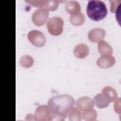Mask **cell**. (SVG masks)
I'll list each match as a JSON object with an SVG mask.
<instances>
[{
	"instance_id": "3",
	"label": "cell",
	"mask_w": 121,
	"mask_h": 121,
	"mask_svg": "<svg viewBox=\"0 0 121 121\" xmlns=\"http://www.w3.org/2000/svg\"><path fill=\"white\" fill-rule=\"evenodd\" d=\"M63 20L60 17H53L49 19L46 26L50 34L53 35H60L63 30Z\"/></svg>"
},
{
	"instance_id": "15",
	"label": "cell",
	"mask_w": 121,
	"mask_h": 121,
	"mask_svg": "<svg viewBox=\"0 0 121 121\" xmlns=\"http://www.w3.org/2000/svg\"><path fill=\"white\" fill-rule=\"evenodd\" d=\"M97 116V112L93 108L85 109L82 113V117L86 121H95L96 119Z\"/></svg>"
},
{
	"instance_id": "9",
	"label": "cell",
	"mask_w": 121,
	"mask_h": 121,
	"mask_svg": "<svg viewBox=\"0 0 121 121\" xmlns=\"http://www.w3.org/2000/svg\"><path fill=\"white\" fill-rule=\"evenodd\" d=\"M77 107L80 111L85 109L93 108L95 105L94 100L90 97L84 96L78 98L76 101Z\"/></svg>"
},
{
	"instance_id": "21",
	"label": "cell",
	"mask_w": 121,
	"mask_h": 121,
	"mask_svg": "<svg viewBox=\"0 0 121 121\" xmlns=\"http://www.w3.org/2000/svg\"><path fill=\"white\" fill-rule=\"evenodd\" d=\"M26 2L32 5L40 8H43V7L45 5L46 0H25Z\"/></svg>"
},
{
	"instance_id": "7",
	"label": "cell",
	"mask_w": 121,
	"mask_h": 121,
	"mask_svg": "<svg viewBox=\"0 0 121 121\" xmlns=\"http://www.w3.org/2000/svg\"><path fill=\"white\" fill-rule=\"evenodd\" d=\"M105 35V30L101 28H95L91 30L88 33V39L92 42L97 43L101 40H102Z\"/></svg>"
},
{
	"instance_id": "12",
	"label": "cell",
	"mask_w": 121,
	"mask_h": 121,
	"mask_svg": "<svg viewBox=\"0 0 121 121\" xmlns=\"http://www.w3.org/2000/svg\"><path fill=\"white\" fill-rule=\"evenodd\" d=\"M95 104L99 108H104L107 107L110 102L102 93H99L94 97Z\"/></svg>"
},
{
	"instance_id": "2",
	"label": "cell",
	"mask_w": 121,
	"mask_h": 121,
	"mask_svg": "<svg viewBox=\"0 0 121 121\" xmlns=\"http://www.w3.org/2000/svg\"><path fill=\"white\" fill-rule=\"evenodd\" d=\"M86 10L88 17L95 21L104 19L107 14V9L105 4L99 0H89Z\"/></svg>"
},
{
	"instance_id": "6",
	"label": "cell",
	"mask_w": 121,
	"mask_h": 121,
	"mask_svg": "<svg viewBox=\"0 0 121 121\" xmlns=\"http://www.w3.org/2000/svg\"><path fill=\"white\" fill-rule=\"evenodd\" d=\"M52 115L51 110L48 105H40L35 109V121H49Z\"/></svg>"
},
{
	"instance_id": "13",
	"label": "cell",
	"mask_w": 121,
	"mask_h": 121,
	"mask_svg": "<svg viewBox=\"0 0 121 121\" xmlns=\"http://www.w3.org/2000/svg\"><path fill=\"white\" fill-rule=\"evenodd\" d=\"M65 9L69 14L74 15L80 12L81 8L80 5L78 1L76 0H69L66 3Z\"/></svg>"
},
{
	"instance_id": "5",
	"label": "cell",
	"mask_w": 121,
	"mask_h": 121,
	"mask_svg": "<svg viewBox=\"0 0 121 121\" xmlns=\"http://www.w3.org/2000/svg\"><path fill=\"white\" fill-rule=\"evenodd\" d=\"M27 38L34 45L37 47L43 46L46 42L44 34L37 30H32L27 34Z\"/></svg>"
},
{
	"instance_id": "17",
	"label": "cell",
	"mask_w": 121,
	"mask_h": 121,
	"mask_svg": "<svg viewBox=\"0 0 121 121\" xmlns=\"http://www.w3.org/2000/svg\"><path fill=\"white\" fill-rule=\"evenodd\" d=\"M68 117L71 121H81L82 113L81 111L77 107H73L68 113Z\"/></svg>"
},
{
	"instance_id": "8",
	"label": "cell",
	"mask_w": 121,
	"mask_h": 121,
	"mask_svg": "<svg viewBox=\"0 0 121 121\" xmlns=\"http://www.w3.org/2000/svg\"><path fill=\"white\" fill-rule=\"evenodd\" d=\"M115 62V58L111 55H102L99 57L97 61L96 64L101 68H108L112 66Z\"/></svg>"
},
{
	"instance_id": "11",
	"label": "cell",
	"mask_w": 121,
	"mask_h": 121,
	"mask_svg": "<svg viewBox=\"0 0 121 121\" xmlns=\"http://www.w3.org/2000/svg\"><path fill=\"white\" fill-rule=\"evenodd\" d=\"M98 51L102 55H112L113 52L112 47L104 40H101L98 42Z\"/></svg>"
},
{
	"instance_id": "18",
	"label": "cell",
	"mask_w": 121,
	"mask_h": 121,
	"mask_svg": "<svg viewBox=\"0 0 121 121\" xmlns=\"http://www.w3.org/2000/svg\"><path fill=\"white\" fill-rule=\"evenodd\" d=\"M19 63L22 67L29 68L33 65L34 60L31 56L29 55H24L21 57Z\"/></svg>"
},
{
	"instance_id": "4",
	"label": "cell",
	"mask_w": 121,
	"mask_h": 121,
	"mask_svg": "<svg viewBox=\"0 0 121 121\" xmlns=\"http://www.w3.org/2000/svg\"><path fill=\"white\" fill-rule=\"evenodd\" d=\"M49 11L44 8L36 9L33 12L32 16L33 22L37 26H41L44 24L49 17Z\"/></svg>"
},
{
	"instance_id": "10",
	"label": "cell",
	"mask_w": 121,
	"mask_h": 121,
	"mask_svg": "<svg viewBox=\"0 0 121 121\" xmlns=\"http://www.w3.org/2000/svg\"><path fill=\"white\" fill-rule=\"evenodd\" d=\"M89 49L87 45L81 43L77 44L73 50V53L75 57L79 59H83L88 55Z\"/></svg>"
},
{
	"instance_id": "19",
	"label": "cell",
	"mask_w": 121,
	"mask_h": 121,
	"mask_svg": "<svg viewBox=\"0 0 121 121\" xmlns=\"http://www.w3.org/2000/svg\"><path fill=\"white\" fill-rule=\"evenodd\" d=\"M59 2L60 1L57 0H46L45 6L48 10H55L57 9L59 4Z\"/></svg>"
},
{
	"instance_id": "1",
	"label": "cell",
	"mask_w": 121,
	"mask_h": 121,
	"mask_svg": "<svg viewBox=\"0 0 121 121\" xmlns=\"http://www.w3.org/2000/svg\"><path fill=\"white\" fill-rule=\"evenodd\" d=\"M75 99L68 94L53 96L48 100V105L52 113L66 118L70 109L75 104Z\"/></svg>"
},
{
	"instance_id": "20",
	"label": "cell",
	"mask_w": 121,
	"mask_h": 121,
	"mask_svg": "<svg viewBox=\"0 0 121 121\" xmlns=\"http://www.w3.org/2000/svg\"><path fill=\"white\" fill-rule=\"evenodd\" d=\"M111 3V11L112 12H115L116 16L119 15L118 12L120 13V3L121 1L119 0H110Z\"/></svg>"
},
{
	"instance_id": "14",
	"label": "cell",
	"mask_w": 121,
	"mask_h": 121,
	"mask_svg": "<svg viewBox=\"0 0 121 121\" xmlns=\"http://www.w3.org/2000/svg\"><path fill=\"white\" fill-rule=\"evenodd\" d=\"M103 94L110 102H113L117 98V93L115 89L111 86H106L102 90Z\"/></svg>"
},
{
	"instance_id": "16",
	"label": "cell",
	"mask_w": 121,
	"mask_h": 121,
	"mask_svg": "<svg viewBox=\"0 0 121 121\" xmlns=\"http://www.w3.org/2000/svg\"><path fill=\"white\" fill-rule=\"evenodd\" d=\"M85 17L81 12L74 15H71L69 17V21L70 23L76 26H81L83 24L85 21Z\"/></svg>"
},
{
	"instance_id": "22",
	"label": "cell",
	"mask_w": 121,
	"mask_h": 121,
	"mask_svg": "<svg viewBox=\"0 0 121 121\" xmlns=\"http://www.w3.org/2000/svg\"><path fill=\"white\" fill-rule=\"evenodd\" d=\"M120 102H121V98L119 97L118 98V99L116 100V101H115V102L114 103V110L117 113H118L119 114H120V113H121V110H120L121 104H120Z\"/></svg>"
},
{
	"instance_id": "23",
	"label": "cell",
	"mask_w": 121,
	"mask_h": 121,
	"mask_svg": "<svg viewBox=\"0 0 121 121\" xmlns=\"http://www.w3.org/2000/svg\"><path fill=\"white\" fill-rule=\"evenodd\" d=\"M65 119V118L61 116L52 114L51 116L49 121H64Z\"/></svg>"
}]
</instances>
